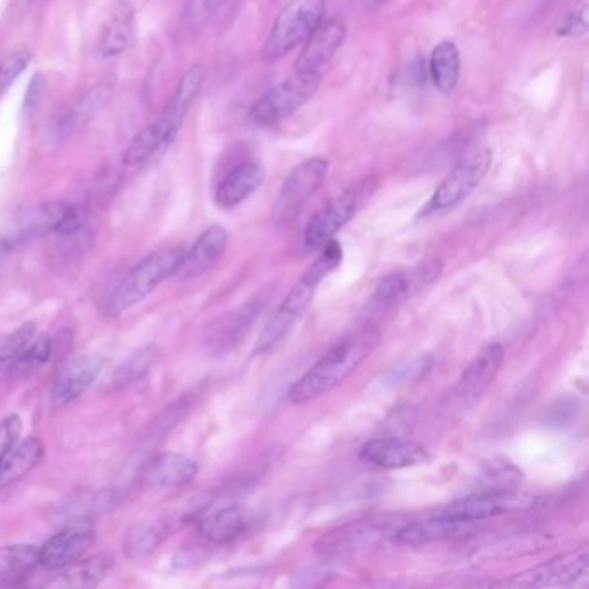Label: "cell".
<instances>
[{"instance_id":"obj_26","label":"cell","mask_w":589,"mask_h":589,"mask_svg":"<svg viewBox=\"0 0 589 589\" xmlns=\"http://www.w3.org/2000/svg\"><path fill=\"white\" fill-rule=\"evenodd\" d=\"M249 524L251 519L242 508L225 507L199 520L197 532L209 545H227L241 538Z\"/></svg>"},{"instance_id":"obj_35","label":"cell","mask_w":589,"mask_h":589,"mask_svg":"<svg viewBox=\"0 0 589 589\" xmlns=\"http://www.w3.org/2000/svg\"><path fill=\"white\" fill-rule=\"evenodd\" d=\"M159 147L165 146L159 137L158 128L154 123H151L146 128H142L128 144L127 149L123 152V165L128 168L144 165L147 159L154 156V152H158Z\"/></svg>"},{"instance_id":"obj_9","label":"cell","mask_w":589,"mask_h":589,"mask_svg":"<svg viewBox=\"0 0 589 589\" xmlns=\"http://www.w3.org/2000/svg\"><path fill=\"white\" fill-rule=\"evenodd\" d=\"M588 546L550 558L543 564L524 570L520 574L505 579L501 586L508 588H555V586H572L588 574Z\"/></svg>"},{"instance_id":"obj_5","label":"cell","mask_w":589,"mask_h":589,"mask_svg":"<svg viewBox=\"0 0 589 589\" xmlns=\"http://www.w3.org/2000/svg\"><path fill=\"white\" fill-rule=\"evenodd\" d=\"M322 83L320 71H298L266 90L249 111L256 125L272 127L289 118L315 97Z\"/></svg>"},{"instance_id":"obj_40","label":"cell","mask_w":589,"mask_h":589,"mask_svg":"<svg viewBox=\"0 0 589 589\" xmlns=\"http://www.w3.org/2000/svg\"><path fill=\"white\" fill-rule=\"evenodd\" d=\"M588 9L586 6L576 9L558 26V37L579 38L588 33Z\"/></svg>"},{"instance_id":"obj_30","label":"cell","mask_w":589,"mask_h":589,"mask_svg":"<svg viewBox=\"0 0 589 589\" xmlns=\"http://www.w3.org/2000/svg\"><path fill=\"white\" fill-rule=\"evenodd\" d=\"M114 567V560L108 555H97L87 560H76L73 564L57 570L54 584L59 588H94L101 584Z\"/></svg>"},{"instance_id":"obj_8","label":"cell","mask_w":589,"mask_h":589,"mask_svg":"<svg viewBox=\"0 0 589 589\" xmlns=\"http://www.w3.org/2000/svg\"><path fill=\"white\" fill-rule=\"evenodd\" d=\"M327 173L329 161L317 156L296 166L287 175L275 203V218L280 225H289L301 213V209L322 187Z\"/></svg>"},{"instance_id":"obj_1","label":"cell","mask_w":589,"mask_h":589,"mask_svg":"<svg viewBox=\"0 0 589 589\" xmlns=\"http://www.w3.org/2000/svg\"><path fill=\"white\" fill-rule=\"evenodd\" d=\"M379 342L380 330L372 325H363L355 334L344 337L292 386L291 403L306 405L332 391L374 353Z\"/></svg>"},{"instance_id":"obj_41","label":"cell","mask_w":589,"mask_h":589,"mask_svg":"<svg viewBox=\"0 0 589 589\" xmlns=\"http://www.w3.org/2000/svg\"><path fill=\"white\" fill-rule=\"evenodd\" d=\"M45 92V78L42 75H35L30 82V87L26 90L25 97V111L32 114L38 106L40 99L44 97Z\"/></svg>"},{"instance_id":"obj_27","label":"cell","mask_w":589,"mask_h":589,"mask_svg":"<svg viewBox=\"0 0 589 589\" xmlns=\"http://www.w3.org/2000/svg\"><path fill=\"white\" fill-rule=\"evenodd\" d=\"M463 526L465 524H458L453 520H446L439 515H434L431 519L415 520V522H408L405 526L399 527L394 532L393 539L399 545H431L437 541L455 538L456 534L462 532Z\"/></svg>"},{"instance_id":"obj_31","label":"cell","mask_w":589,"mask_h":589,"mask_svg":"<svg viewBox=\"0 0 589 589\" xmlns=\"http://www.w3.org/2000/svg\"><path fill=\"white\" fill-rule=\"evenodd\" d=\"M38 565V548L30 545L0 548V586H19Z\"/></svg>"},{"instance_id":"obj_37","label":"cell","mask_w":589,"mask_h":589,"mask_svg":"<svg viewBox=\"0 0 589 589\" xmlns=\"http://www.w3.org/2000/svg\"><path fill=\"white\" fill-rule=\"evenodd\" d=\"M432 365H434V360L431 355L417 356L399 367L391 368L389 372L382 375L384 386L399 387L418 382L431 372Z\"/></svg>"},{"instance_id":"obj_19","label":"cell","mask_w":589,"mask_h":589,"mask_svg":"<svg viewBox=\"0 0 589 589\" xmlns=\"http://www.w3.org/2000/svg\"><path fill=\"white\" fill-rule=\"evenodd\" d=\"M94 531L87 527L71 526L57 532L38 548V565L47 570H61L85 555L94 545Z\"/></svg>"},{"instance_id":"obj_32","label":"cell","mask_w":589,"mask_h":589,"mask_svg":"<svg viewBox=\"0 0 589 589\" xmlns=\"http://www.w3.org/2000/svg\"><path fill=\"white\" fill-rule=\"evenodd\" d=\"M137 40L135 18L130 9H121L109 21L101 38H99V52L104 57H116L130 51Z\"/></svg>"},{"instance_id":"obj_23","label":"cell","mask_w":589,"mask_h":589,"mask_svg":"<svg viewBox=\"0 0 589 589\" xmlns=\"http://www.w3.org/2000/svg\"><path fill=\"white\" fill-rule=\"evenodd\" d=\"M503 361L505 349L501 344H489L488 348L482 349L481 353L470 361L469 367L465 368V372L458 380V396H462L463 399L481 398L500 374Z\"/></svg>"},{"instance_id":"obj_24","label":"cell","mask_w":589,"mask_h":589,"mask_svg":"<svg viewBox=\"0 0 589 589\" xmlns=\"http://www.w3.org/2000/svg\"><path fill=\"white\" fill-rule=\"evenodd\" d=\"M265 180V168L258 161H244L234 166L216 187L215 201L220 208L232 209L253 196Z\"/></svg>"},{"instance_id":"obj_17","label":"cell","mask_w":589,"mask_h":589,"mask_svg":"<svg viewBox=\"0 0 589 589\" xmlns=\"http://www.w3.org/2000/svg\"><path fill=\"white\" fill-rule=\"evenodd\" d=\"M104 360L97 355L76 356L59 368L51 389L54 408L68 406L94 386Z\"/></svg>"},{"instance_id":"obj_2","label":"cell","mask_w":589,"mask_h":589,"mask_svg":"<svg viewBox=\"0 0 589 589\" xmlns=\"http://www.w3.org/2000/svg\"><path fill=\"white\" fill-rule=\"evenodd\" d=\"M322 247V253L318 256L317 261L304 272L303 277L292 287L275 311V315L270 318L265 330L261 332L258 344H256V353L265 355L279 346L296 320L310 308V304L313 303V298L317 294L318 285L322 284L323 279L341 265L342 247L339 242L332 239Z\"/></svg>"},{"instance_id":"obj_36","label":"cell","mask_w":589,"mask_h":589,"mask_svg":"<svg viewBox=\"0 0 589 589\" xmlns=\"http://www.w3.org/2000/svg\"><path fill=\"white\" fill-rule=\"evenodd\" d=\"M223 4L225 0H187L180 14L182 28L189 33L199 32L208 25Z\"/></svg>"},{"instance_id":"obj_22","label":"cell","mask_w":589,"mask_h":589,"mask_svg":"<svg viewBox=\"0 0 589 589\" xmlns=\"http://www.w3.org/2000/svg\"><path fill=\"white\" fill-rule=\"evenodd\" d=\"M228 234L222 225H213L204 232L196 244L185 251L175 277L178 279H194L211 270L220 261L227 249Z\"/></svg>"},{"instance_id":"obj_6","label":"cell","mask_w":589,"mask_h":589,"mask_svg":"<svg viewBox=\"0 0 589 589\" xmlns=\"http://www.w3.org/2000/svg\"><path fill=\"white\" fill-rule=\"evenodd\" d=\"M491 161H493V152L489 151L488 147H479L467 154L451 170L450 175L444 178L443 184L437 187L434 196L422 209L420 216L441 215L458 208L481 185L491 166Z\"/></svg>"},{"instance_id":"obj_33","label":"cell","mask_w":589,"mask_h":589,"mask_svg":"<svg viewBox=\"0 0 589 589\" xmlns=\"http://www.w3.org/2000/svg\"><path fill=\"white\" fill-rule=\"evenodd\" d=\"M460 51L455 42L444 40L434 47L429 61V75L437 90L450 94L460 78Z\"/></svg>"},{"instance_id":"obj_39","label":"cell","mask_w":589,"mask_h":589,"mask_svg":"<svg viewBox=\"0 0 589 589\" xmlns=\"http://www.w3.org/2000/svg\"><path fill=\"white\" fill-rule=\"evenodd\" d=\"M33 334H35V325L26 323L11 334L0 336V367H4L6 363L13 360L14 356L18 355L19 351L32 339Z\"/></svg>"},{"instance_id":"obj_15","label":"cell","mask_w":589,"mask_h":589,"mask_svg":"<svg viewBox=\"0 0 589 589\" xmlns=\"http://www.w3.org/2000/svg\"><path fill=\"white\" fill-rule=\"evenodd\" d=\"M275 294V287H265L256 296L242 304L239 310L230 311L225 317L218 318L208 330V344H211L216 351H227L234 348L235 344L241 342L246 336L247 330L251 329L254 320L260 317L261 311L265 310L266 304Z\"/></svg>"},{"instance_id":"obj_18","label":"cell","mask_w":589,"mask_h":589,"mask_svg":"<svg viewBox=\"0 0 589 589\" xmlns=\"http://www.w3.org/2000/svg\"><path fill=\"white\" fill-rule=\"evenodd\" d=\"M114 85L116 82L113 76H104L99 82L94 83L68 111H64L57 118L52 127L54 137L61 140L68 139L80 128L87 127L95 116H99L104 109L108 108L109 102L113 99Z\"/></svg>"},{"instance_id":"obj_29","label":"cell","mask_w":589,"mask_h":589,"mask_svg":"<svg viewBox=\"0 0 589 589\" xmlns=\"http://www.w3.org/2000/svg\"><path fill=\"white\" fill-rule=\"evenodd\" d=\"M52 339L49 336L32 337L25 348L14 356L13 360L0 367V377L4 379H26L37 374L51 360Z\"/></svg>"},{"instance_id":"obj_34","label":"cell","mask_w":589,"mask_h":589,"mask_svg":"<svg viewBox=\"0 0 589 589\" xmlns=\"http://www.w3.org/2000/svg\"><path fill=\"white\" fill-rule=\"evenodd\" d=\"M158 360V349L147 346L137 353H133L128 360L123 361L120 367L116 368L111 377L113 389H123L132 386L135 382L144 379L151 372L152 365Z\"/></svg>"},{"instance_id":"obj_20","label":"cell","mask_w":589,"mask_h":589,"mask_svg":"<svg viewBox=\"0 0 589 589\" xmlns=\"http://www.w3.org/2000/svg\"><path fill=\"white\" fill-rule=\"evenodd\" d=\"M197 463L180 453H161L147 463L142 486L149 491H173L189 486L196 479Z\"/></svg>"},{"instance_id":"obj_38","label":"cell","mask_w":589,"mask_h":589,"mask_svg":"<svg viewBox=\"0 0 589 589\" xmlns=\"http://www.w3.org/2000/svg\"><path fill=\"white\" fill-rule=\"evenodd\" d=\"M30 61H32V52L25 47L14 49L2 57V61H0V90L11 87L14 80L26 70Z\"/></svg>"},{"instance_id":"obj_13","label":"cell","mask_w":589,"mask_h":589,"mask_svg":"<svg viewBox=\"0 0 589 589\" xmlns=\"http://www.w3.org/2000/svg\"><path fill=\"white\" fill-rule=\"evenodd\" d=\"M522 507H524V501L519 494L488 489L482 493L470 494L460 500L451 501L450 505L441 508L436 515L458 524H472L477 520L493 519Z\"/></svg>"},{"instance_id":"obj_28","label":"cell","mask_w":589,"mask_h":589,"mask_svg":"<svg viewBox=\"0 0 589 589\" xmlns=\"http://www.w3.org/2000/svg\"><path fill=\"white\" fill-rule=\"evenodd\" d=\"M177 529L175 520H147L133 526L125 536V555L132 560H140L151 555L159 545L170 538L171 532Z\"/></svg>"},{"instance_id":"obj_14","label":"cell","mask_w":589,"mask_h":589,"mask_svg":"<svg viewBox=\"0 0 589 589\" xmlns=\"http://www.w3.org/2000/svg\"><path fill=\"white\" fill-rule=\"evenodd\" d=\"M203 83L204 68L201 64L190 66L189 70L185 71L184 76L180 78L177 89L171 95L170 102L166 104L163 113L159 114L158 120L154 121L163 146H170L177 137L180 128L184 125L185 116L203 89Z\"/></svg>"},{"instance_id":"obj_25","label":"cell","mask_w":589,"mask_h":589,"mask_svg":"<svg viewBox=\"0 0 589 589\" xmlns=\"http://www.w3.org/2000/svg\"><path fill=\"white\" fill-rule=\"evenodd\" d=\"M44 444L37 437H26L0 451V489L9 488L30 474L44 458Z\"/></svg>"},{"instance_id":"obj_4","label":"cell","mask_w":589,"mask_h":589,"mask_svg":"<svg viewBox=\"0 0 589 589\" xmlns=\"http://www.w3.org/2000/svg\"><path fill=\"white\" fill-rule=\"evenodd\" d=\"M323 16V0H292L275 19L263 47V57L266 61H279L296 51L322 25Z\"/></svg>"},{"instance_id":"obj_3","label":"cell","mask_w":589,"mask_h":589,"mask_svg":"<svg viewBox=\"0 0 589 589\" xmlns=\"http://www.w3.org/2000/svg\"><path fill=\"white\" fill-rule=\"evenodd\" d=\"M184 253V249H166L139 261L111 292L108 313L121 315L123 311L142 303L163 280L175 275Z\"/></svg>"},{"instance_id":"obj_10","label":"cell","mask_w":589,"mask_h":589,"mask_svg":"<svg viewBox=\"0 0 589 589\" xmlns=\"http://www.w3.org/2000/svg\"><path fill=\"white\" fill-rule=\"evenodd\" d=\"M439 273H441V263L436 258L422 261L406 272L389 273L386 279L380 282L367 303V311L363 313V317L367 318L365 325H370V322L375 317H379L380 313L391 310L403 299L412 296L413 292L432 284L439 277Z\"/></svg>"},{"instance_id":"obj_16","label":"cell","mask_w":589,"mask_h":589,"mask_svg":"<svg viewBox=\"0 0 589 589\" xmlns=\"http://www.w3.org/2000/svg\"><path fill=\"white\" fill-rule=\"evenodd\" d=\"M360 460L379 469H408L429 462V451L403 437H374L361 446Z\"/></svg>"},{"instance_id":"obj_21","label":"cell","mask_w":589,"mask_h":589,"mask_svg":"<svg viewBox=\"0 0 589 589\" xmlns=\"http://www.w3.org/2000/svg\"><path fill=\"white\" fill-rule=\"evenodd\" d=\"M346 40V26L337 19L322 21L315 32L303 44L296 61L298 71H320L332 61Z\"/></svg>"},{"instance_id":"obj_11","label":"cell","mask_w":589,"mask_h":589,"mask_svg":"<svg viewBox=\"0 0 589 589\" xmlns=\"http://www.w3.org/2000/svg\"><path fill=\"white\" fill-rule=\"evenodd\" d=\"M71 204L63 201L40 203L19 211L0 237V249H16L47 234H56Z\"/></svg>"},{"instance_id":"obj_12","label":"cell","mask_w":589,"mask_h":589,"mask_svg":"<svg viewBox=\"0 0 589 589\" xmlns=\"http://www.w3.org/2000/svg\"><path fill=\"white\" fill-rule=\"evenodd\" d=\"M394 529L391 520L370 519L358 520L348 526L339 527L327 532L318 541L317 551L323 557H342L356 551L367 550L380 541L393 536Z\"/></svg>"},{"instance_id":"obj_7","label":"cell","mask_w":589,"mask_h":589,"mask_svg":"<svg viewBox=\"0 0 589 589\" xmlns=\"http://www.w3.org/2000/svg\"><path fill=\"white\" fill-rule=\"evenodd\" d=\"M374 189L375 184L372 182H361L356 187L342 192L341 196H337L334 201H330L327 206H323L318 213L311 216L310 222L304 228L306 247L315 249L332 241L334 235L353 220L361 203L370 197Z\"/></svg>"},{"instance_id":"obj_42","label":"cell","mask_w":589,"mask_h":589,"mask_svg":"<svg viewBox=\"0 0 589 589\" xmlns=\"http://www.w3.org/2000/svg\"><path fill=\"white\" fill-rule=\"evenodd\" d=\"M363 2H365L367 9H377L382 4H386L387 0H363Z\"/></svg>"}]
</instances>
